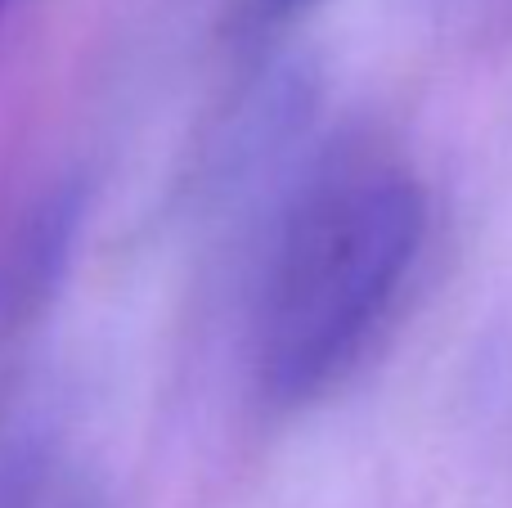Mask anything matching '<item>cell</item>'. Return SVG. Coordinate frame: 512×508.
I'll list each match as a JSON object with an SVG mask.
<instances>
[{"label":"cell","mask_w":512,"mask_h":508,"mask_svg":"<svg viewBox=\"0 0 512 508\" xmlns=\"http://www.w3.org/2000/svg\"><path fill=\"white\" fill-rule=\"evenodd\" d=\"M427 239L409 167L364 149L328 153L288 198L252 315L256 387L306 410L346 383L396 311Z\"/></svg>","instance_id":"obj_1"},{"label":"cell","mask_w":512,"mask_h":508,"mask_svg":"<svg viewBox=\"0 0 512 508\" xmlns=\"http://www.w3.org/2000/svg\"><path fill=\"white\" fill-rule=\"evenodd\" d=\"M81 225H86V189L68 180L45 189L0 234V405L14 387V374L23 365L18 356L36 320L50 311L59 284L68 279Z\"/></svg>","instance_id":"obj_2"},{"label":"cell","mask_w":512,"mask_h":508,"mask_svg":"<svg viewBox=\"0 0 512 508\" xmlns=\"http://www.w3.org/2000/svg\"><path fill=\"white\" fill-rule=\"evenodd\" d=\"M324 0H230V27L234 41L256 50L270 45L274 36H283L288 27H297L310 9H319Z\"/></svg>","instance_id":"obj_3"},{"label":"cell","mask_w":512,"mask_h":508,"mask_svg":"<svg viewBox=\"0 0 512 508\" xmlns=\"http://www.w3.org/2000/svg\"><path fill=\"white\" fill-rule=\"evenodd\" d=\"M5 9H9V0H0V18H5Z\"/></svg>","instance_id":"obj_4"}]
</instances>
